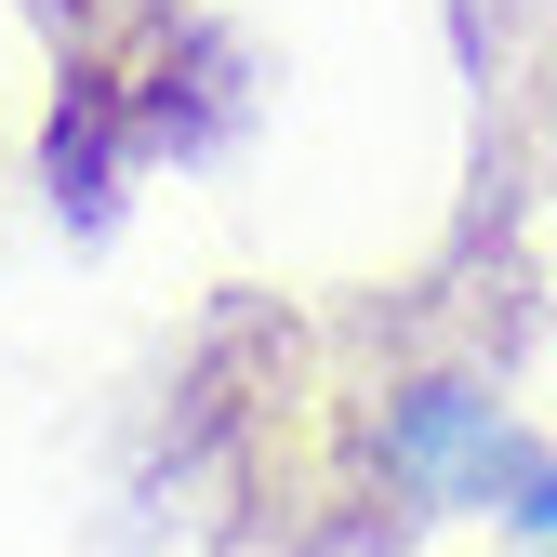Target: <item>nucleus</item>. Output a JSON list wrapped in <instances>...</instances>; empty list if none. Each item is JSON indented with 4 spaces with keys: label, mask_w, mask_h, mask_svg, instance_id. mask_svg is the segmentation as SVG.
<instances>
[{
    "label": "nucleus",
    "mask_w": 557,
    "mask_h": 557,
    "mask_svg": "<svg viewBox=\"0 0 557 557\" xmlns=\"http://www.w3.org/2000/svg\"><path fill=\"white\" fill-rule=\"evenodd\" d=\"M385 465L411 478V492H438V505H478V492L518 505V478H531V451L505 438V411L478 385H411L398 425H385Z\"/></svg>",
    "instance_id": "obj_1"
},
{
    "label": "nucleus",
    "mask_w": 557,
    "mask_h": 557,
    "mask_svg": "<svg viewBox=\"0 0 557 557\" xmlns=\"http://www.w3.org/2000/svg\"><path fill=\"white\" fill-rule=\"evenodd\" d=\"M505 518H518L531 544H557V465H531V478H518V505H505Z\"/></svg>",
    "instance_id": "obj_2"
},
{
    "label": "nucleus",
    "mask_w": 557,
    "mask_h": 557,
    "mask_svg": "<svg viewBox=\"0 0 557 557\" xmlns=\"http://www.w3.org/2000/svg\"><path fill=\"white\" fill-rule=\"evenodd\" d=\"M544 557H557V544H544Z\"/></svg>",
    "instance_id": "obj_3"
}]
</instances>
